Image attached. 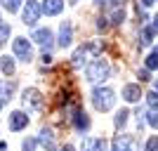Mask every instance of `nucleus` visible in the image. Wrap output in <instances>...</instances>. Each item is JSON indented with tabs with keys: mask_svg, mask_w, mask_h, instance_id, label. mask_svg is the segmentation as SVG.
<instances>
[{
	"mask_svg": "<svg viewBox=\"0 0 158 151\" xmlns=\"http://www.w3.org/2000/svg\"><path fill=\"white\" fill-rule=\"evenodd\" d=\"M106 2H109V0H97V5H106Z\"/></svg>",
	"mask_w": 158,
	"mask_h": 151,
	"instance_id": "obj_30",
	"label": "nucleus"
},
{
	"mask_svg": "<svg viewBox=\"0 0 158 151\" xmlns=\"http://www.w3.org/2000/svg\"><path fill=\"white\" fill-rule=\"evenodd\" d=\"M127 116H130V113H127V111H120V113H118V118H116V125H118V128H120V125H125Z\"/></svg>",
	"mask_w": 158,
	"mask_h": 151,
	"instance_id": "obj_21",
	"label": "nucleus"
},
{
	"mask_svg": "<svg viewBox=\"0 0 158 151\" xmlns=\"http://www.w3.org/2000/svg\"><path fill=\"white\" fill-rule=\"evenodd\" d=\"M0 151H7V146H5V144H2V142H0Z\"/></svg>",
	"mask_w": 158,
	"mask_h": 151,
	"instance_id": "obj_31",
	"label": "nucleus"
},
{
	"mask_svg": "<svg viewBox=\"0 0 158 151\" xmlns=\"http://www.w3.org/2000/svg\"><path fill=\"white\" fill-rule=\"evenodd\" d=\"M40 142L52 151V132H50V130H43V132H40Z\"/></svg>",
	"mask_w": 158,
	"mask_h": 151,
	"instance_id": "obj_15",
	"label": "nucleus"
},
{
	"mask_svg": "<svg viewBox=\"0 0 158 151\" xmlns=\"http://www.w3.org/2000/svg\"><path fill=\"white\" fill-rule=\"evenodd\" d=\"M142 5H146V7H149V5H153V0H142Z\"/></svg>",
	"mask_w": 158,
	"mask_h": 151,
	"instance_id": "obj_28",
	"label": "nucleus"
},
{
	"mask_svg": "<svg viewBox=\"0 0 158 151\" xmlns=\"http://www.w3.org/2000/svg\"><path fill=\"white\" fill-rule=\"evenodd\" d=\"M113 24H120V21L125 19V12H123V7H116V10H113Z\"/></svg>",
	"mask_w": 158,
	"mask_h": 151,
	"instance_id": "obj_18",
	"label": "nucleus"
},
{
	"mask_svg": "<svg viewBox=\"0 0 158 151\" xmlns=\"http://www.w3.org/2000/svg\"><path fill=\"white\" fill-rule=\"evenodd\" d=\"M12 52L19 57L21 61H31V45H28L26 38H17L12 43Z\"/></svg>",
	"mask_w": 158,
	"mask_h": 151,
	"instance_id": "obj_3",
	"label": "nucleus"
},
{
	"mask_svg": "<svg viewBox=\"0 0 158 151\" xmlns=\"http://www.w3.org/2000/svg\"><path fill=\"white\" fill-rule=\"evenodd\" d=\"M71 38H73V28H71V24H69V21H64V24H61V28H59V45L66 47L69 43H71Z\"/></svg>",
	"mask_w": 158,
	"mask_h": 151,
	"instance_id": "obj_9",
	"label": "nucleus"
},
{
	"mask_svg": "<svg viewBox=\"0 0 158 151\" xmlns=\"http://www.w3.org/2000/svg\"><path fill=\"white\" fill-rule=\"evenodd\" d=\"M146 66H149V69H156V66H158V54H151V57H146Z\"/></svg>",
	"mask_w": 158,
	"mask_h": 151,
	"instance_id": "obj_20",
	"label": "nucleus"
},
{
	"mask_svg": "<svg viewBox=\"0 0 158 151\" xmlns=\"http://www.w3.org/2000/svg\"><path fill=\"white\" fill-rule=\"evenodd\" d=\"M109 76V64H106L104 59H97V61H92V64L87 66V80H102V78H106Z\"/></svg>",
	"mask_w": 158,
	"mask_h": 151,
	"instance_id": "obj_2",
	"label": "nucleus"
},
{
	"mask_svg": "<svg viewBox=\"0 0 158 151\" xmlns=\"http://www.w3.org/2000/svg\"><path fill=\"white\" fill-rule=\"evenodd\" d=\"M7 36H10V24H5V21H0V45H5Z\"/></svg>",
	"mask_w": 158,
	"mask_h": 151,
	"instance_id": "obj_16",
	"label": "nucleus"
},
{
	"mask_svg": "<svg viewBox=\"0 0 158 151\" xmlns=\"http://www.w3.org/2000/svg\"><path fill=\"white\" fill-rule=\"evenodd\" d=\"M83 151H106V142L104 139H85Z\"/></svg>",
	"mask_w": 158,
	"mask_h": 151,
	"instance_id": "obj_10",
	"label": "nucleus"
},
{
	"mask_svg": "<svg viewBox=\"0 0 158 151\" xmlns=\"http://www.w3.org/2000/svg\"><path fill=\"white\" fill-rule=\"evenodd\" d=\"M50 61H52V57H50V52H45L43 54V64H50Z\"/></svg>",
	"mask_w": 158,
	"mask_h": 151,
	"instance_id": "obj_26",
	"label": "nucleus"
},
{
	"mask_svg": "<svg viewBox=\"0 0 158 151\" xmlns=\"http://www.w3.org/2000/svg\"><path fill=\"white\" fill-rule=\"evenodd\" d=\"M156 26H158V17H156Z\"/></svg>",
	"mask_w": 158,
	"mask_h": 151,
	"instance_id": "obj_33",
	"label": "nucleus"
},
{
	"mask_svg": "<svg viewBox=\"0 0 158 151\" xmlns=\"http://www.w3.org/2000/svg\"><path fill=\"white\" fill-rule=\"evenodd\" d=\"M76 125H78V130H87L90 128V118L85 113H76Z\"/></svg>",
	"mask_w": 158,
	"mask_h": 151,
	"instance_id": "obj_14",
	"label": "nucleus"
},
{
	"mask_svg": "<svg viewBox=\"0 0 158 151\" xmlns=\"http://www.w3.org/2000/svg\"><path fill=\"white\" fill-rule=\"evenodd\" d=\"M92 102H94V106H97L99 111H109L113 106V102H116L113 90H109V87H97V90L92 92Z\"/></svg>",
	"mask_w": 158,
	"mask_h": 151,
	"instance_id": "obj_1",
	"label": "nucleus"
},
{
	"mask_svg": "<svg viewBox=\"0 0 158 151\" xmlns=\"http://www.w3.org/2000/svg\"><path fill=\"white\" fill-rule=\"evenodd\" d=\"M24 104L31 106V109H38V106L43 104L40 92H38V90H33V87H31V90H26V92H24Z\"/></svg>",
	"mask_w": 158,
	"mask_h": 151,
	"instance_id": "obj_6",
	"label": "nucleus"
},
{
	"mask_svg": "<svg viewBox=\"0 0 158 151\" xmlns=\"http://www.w3.org/2000/svg\"><path fill=\"white\" fill-rule=\"evenodd\" d=\"M61 7H64L61 0H45V2H43V12L45 14H59Z\"/></svg>",
	"mask_w": 158,
	"mask_h": 151,
	"instance_id": "obj_11",
	"label": "nucleus"
},
{
	"mask_svg": "<svg viewBox=\"0 0 158 151\" xmlns=\"http://www.w3.org/2000/svg\"><path fill=\"white\" fill-rule=\"evenodd\" d=\"M35 149V139H24V151H33Z\"/></svg>",
	"mask_w": 158,
	"mask_h": 151,
	"instance_id": "obj_23",
	"label": "nucleus"
},
{
	"mask_svg": "<svg viewBox=\"0 0 158 151\" xmlns=\"http://www.w3.org/2000/svg\"><path fill=\"white\" fill-rule=\"evenodd\" d=\"M146 102H149L151 109H158V94L156 92H149V94H146Z\"/></svg>",
	"mask_w": 158,
	"mask_h": 151,
	"instance_id": "obj_19",
	"label": "nucleus"
},
{
	"mask_svg": "<svg viewBox=\"0 0 158 151\" xmlns=\"http://www.w3.org/2000/svg\"><path fill=\"white\" fill-rule=\"evenodd\" d=\"M146 151H158V137H151L149 144H146Z\"/></svg>",
	"mask_w": 158,
	"mask_h": 151,
	"instance_id": "obj_22",
	"label": "nucleus"
},
{
	"mask_svg": "<svg viewBox=\"0 0 158 151\" xmlns=\"http://www.w3.org/2000/svg\"><path fill=\"white\" fill-rule=\"evenodd\" d=\"M0 66H2V73H5V76H12V73H14V61L10 59V57H2Z\"/></svg>",
	"mask_w": 158,
	"mask_h": 151,
	"instance_id": "obj_13",
	"label": "nucleus"
},
{
	"mask_svg": "<svg viewBox=\"0 0 158 151\" xmlns=\"http://www.w3.org/2000/svg\"><path fill=\"white\" fill-rule=\"evenodd\" d=\"M61 151H73V146H69V144H66V146H64Z\"/></svg>",
	"mask_w": 158,
	"mask_h": 151,
	"instance_id": "obj_29",
	"label": "nucleus"
},
{
	"mask_svg": "<svg viewBox=\"0 0 158 151\" xmlns=\"http://www.w3.org/2000/svg\"><path fill=\"white\" fill-rule=\"evenodd\" d=\"M132 137L127 135H118V137L113 139V151H132Z\"/></svg>",
	"mask_w": 158,
	"mask_h": 151,
	"instance_id": "obj_8",
	"label": "nucleus"
},
{
	"mask_svg": "<svg viewBox=\"0 0 158 151\" xmlns=\"http://www.w3.org/2000/svg\"><path fill=\"white\" fill-rule=\"evenodd\" d=\"M33 40L43 47H50L52 45V33H50V28H38V31L33 33Z\"/></svg>",
	"mask_w": 158,
	"mask_h": 151,
	"instance_id": "obj_7",
	"label": "nucleus"
},
{
	"mask_svg": "<svg viewBox=\"0 0 158 151\" xmlns=\"http://www.w3.org/2000/svg\"><path fill=\"white\" fill-rule=\"evenodd\" d=\"M2 2H5L7 12H17V10H19V5H21V0H2Z\"/></svg>",
	"mask_w": 158,
	"mask_h": 151,
	"instance_id": "obj_17",
	"label": "nucleus"
},
{
	"mask_svg": "<svg viewBox=\"0 0 158 151\" xmlns=\"http://www.w3.org/2000/svg\"><path fill=\"white\" fill-rule=\"evenodd\" d=\"M123 97H125L127 102H137V99L142 97L139 85H125V87H123Z\"/></svg>",
	"mask_w": 158,
	"mask_h": 151,
	"instance_id": "obj_12",
	"label": "nucleus"
},
{
	"mask_svg": "<svg viewBox=\"0 0 158 151\" xmlns=\"http://www.w3.org/2000/svg\"><path fill=\"white\" fill-rule=\"evenodd\" d=\"M149 123H151L153 128H158V113H149Z\"/></svg>",
	"mask_w": 158,
	"mask_h": 151,
	"instance_id": "obj_25",
	"label": "nucleus"
},
{
	"mask_svg": "<svg viewBox=\"0 0 158 151\" xmlns=\"http://www.w3.org/2000/svg\"><path fill=\"white\" fill-rule=\"evenodd\" d=\"M2 104H5V99H0V109H2Z\"/></svg>",
	"mask_w": 158,
	"mask_h": 151,
	"instance_id": "obj_32",
	"label": "nucleus"
},
{
	"mask_svg": "<svg viewBox=\"0 0 158 151\" xmlns=\"http://www.w3.org/2000/svg\"><path fill=\"white\" fill-rule=\"evenodd\" d=\"M151 28H144V38H142V45H149V40H151Z\"/></svg>",
	"mask_w": 158,
	"mask_h": 151,
	"instance_id": "obj_24",
	"label": "nucleus"
},
{
	"mask_svg": "<svg viewBox=\"0 0 158 151\" xmlns=\"http://www.w3.org/2000/svg\"><path fill=\"white\" fill-rule=\"evenodd\" d=\"M40 5L35 2V0H28L26 2V7H24V24H28V26H33L35 21H38V17H40Z\"/></svg>",
	"mask_w": 158,
	"mask_h": 151,
	"instance_id": "obj_4",
	"label": "nucleus"
},
{
	"mask_svg": "<svg viewBox=\"0 0 158 151\" xmlns=\"http://www.w3.org/2000/svg\"><path fill=\"white\" fill-rule=\"evenodd\" d=\"M28 125V116L26 113H21V111H14L12 116H10V130H21V128H26Z\"/></svg>",
	"mask_w": 158,
	"mask_h": 151,
	"instance_id": "obj_5",
	"label": "nucleus"
},
{
	"mask_svg": "<svg viewBox=\"0 0 158 151\" xmlns=\"http://www.w3.org/2000/svg\"><path fill=\"white\" fill-rule=\"evenodd\" d=\"M139 78H142V80H149V71H146V69H144V71H139Z\"/></svg>",
	"mask_w": 158,
	"mask_h": 151,
	"instance_id": "obj_27",
	"label": "nucleus"
}]
</instances>
